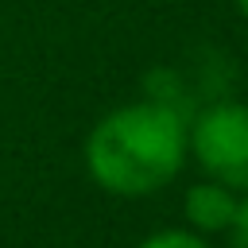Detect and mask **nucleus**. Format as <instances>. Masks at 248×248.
Instances as JSON below:
<instances>
[{
	"label": "nucleus",
	"mask_w": 248,
	"mask_h": 248,
	"mask_svg": "<svg viewBox=\"0 0 248 248\" xmlns=\"http://www.w3.org/2000/svg\"><path fill=\"white\" fill-rule=\"evenodd\" d=\"M186 120L155 97L108 108L81 143L89 182L112 198L159 194L186 167Z\"/></svg>",
	"instance_id": "obj_1"
},
{
	"label": "nucleus",
	"mask_w": 248,
	"mask_h": 248,
	"mask_svg": "<svg viewBox=\"0 0 248 248\" xmlns=\"http://www.w3.org/2000/svg\"><path fill=\"white\" fill-rule=\"evenodd\" d=\"M186 155L205 178L248 194V101L217 97L194 108L186 120Z\"/></svg>",
	"instance_id": "obj_2"
},
{
	"label": "nucleus",
	"mask_w": 248,
	"mask_h": 248,
	"mask_svg": "<svg viewBox=\"0 0 248 248\" xmlns=\"http://www.w3.org/2000/svg\"><path fill=\"white\" fill-rule=\"evenodd\" d=\"M236 205H240V190L217 182V178H198L186 186L182 194V217H186V229L202 232V236H217V232H229L232 217H236Z\"/></svg>",
	"instance_id": "obj_3"
},
{
	"label": "nucleus",
	"mask_w": 248,
	"mask_h": 248,
	"mask_svg": "<svg viewBox=\"0 0 248 248\" xmlns=\"http://www.w3.org/2000/svg\"><path fill=\"white\" fill-rule=\"evenodd\" d=\"M136 248H213L209 236L194 232V229H159V232H147Z\"/></svg>",
	"instance_id": "obj_4"
},
{
	"label": "nucleus",
	"mask_w": 248,
	"mask_h": 248,
	"mask_svg": "<svg viewBox=\"0 0 248 248\" xmlns=\"http://www.w3.org/2000/svg\"><path fill=\"white\" fill-rule=\"evenodd\" d=\"M229 248H248V194H240V205H236V217L229 225Z\"/></svg>",
	"instance_id": "obj_5"
},
{
	"label": "nucleus",
	"mask_w": 248,
	"mask_h": 248,
	"mask_svg": "<svg viewBox=\"0 0 248 248\" xmlns=\"http://www.w3.org/2000/svg\"><path fill=\"white\" fill-rule=\"evenodd\" d=\"M232 4H236V12H240V16L248 19V0H232Z\"/></svg>",
	"instance_id": "obj_6"
}]
</instances>
